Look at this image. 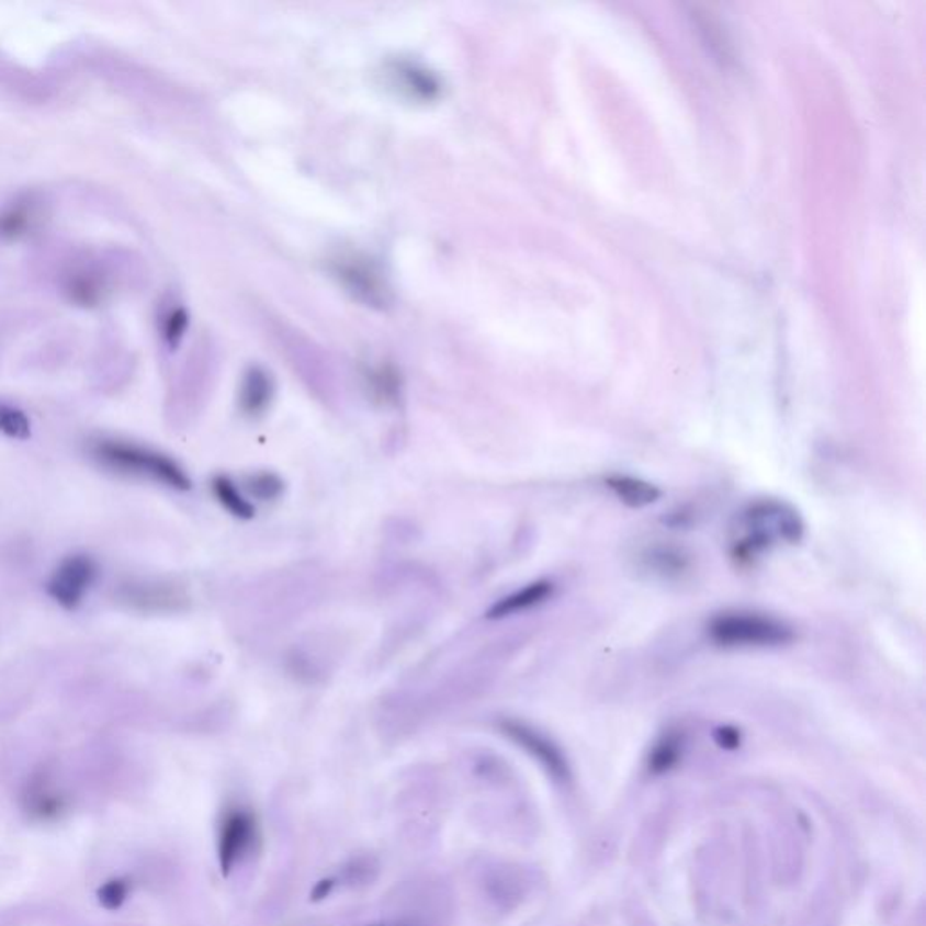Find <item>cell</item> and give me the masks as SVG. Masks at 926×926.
<instances>
[{"instance_id": "1", "label": "cell", "mask_w": 926, "mask_h": 926, "mask_svg": "<svg viewBox=\"0 0 926 926\" xmlns=\"http://www.w3.org/2000/svg\"><path fill=\"white\" fill-rule=\"evenodd\" d=\"M744 526L747 529L746 534L736 541L735 545V556L741 560L758 556L778 538L797 543L803 534L800 516L788 505L778 501L752 505L744 515Z\"/></svg>"}, {"instance_id": "2", "label": "cell", "mask_w": 926, "mask_h": 926, "mask_svg": "<svg viewBox=\"0 0 926 926\" xmlns=\"http://www.w3.org/2000/svg\"><path fill=\"white\" fill-rule=\"evenodd\" d=\"M97 456L109 467L122 471V473L155 479V482L169 485L174 489L185 490L191 487V479L187 478V474L181 471L178 463L167 459L163 454L150 451V449L139 448L134 443L108 440V442L99 443Z\"/></svg>"}, {"instance_id": "3", "label": "cell", "mask_w": 926, "mask_h": 926, "mask_svg": "<svg viewBox=\"0 0 926 926\" xmlns=\"http://www.w3.org/2000/svg\"><path fill=\"white\" fill-rule=\"evenodd\" d=\"M710 635L716 644L735 646H782L794 639L793 630L777 619L752 612H727L716 616L710 624Z\"/></svg>"}, {"instance_id": "4", "label": "cell", "mask_w": 926, "mask_h": 926, "mask_svg": "<svg viewBox=\"0 0 926 926\" xmlns=\"http://www.w3.org/2000/svg\"><path fill=\"white\" fill-rule=\"evenodd\" d=\"M330 268L342 286L365 303L386 304L389 301L386 275L370 258L359 253H340L331 259Z\"/></svg>"}, {"instance_id": "5", "label": "cell", "mask_w": 926, "mask_h": 926, "mask_svg": "<svg viewBox=\"0 0 926 926\" xmlns=\"http://www.w3.org/2000/svg\"><path fill=\"white\" fill-rule=\"evenodd\" d=\"M97 577V565L88 556L64 560L47 583V592L64 608H77Z\"/></svg>"}, {"instance_id": "6", "label": "cell", "mask_w": 926, "mask_h": 926, "mask_svg": "<svg viewBox=\"0 0 926 926\" xmlns=\"http://www.w3.org/2000/svg\"><path fill=\"white\" fill-rule=\"evenodd\" d=\"M258 836V822L250 811L241 808L228 809L219 828L217 855L223 874H228L236 861L252 847Z\"/></svg>"}, {"instance_id": "7", "label": "cell", "mask_w": 926, "mask_h": 926, "mask_svg": "<svg viewBox=\"0 0 926 926\" xmlns=\"http://www.w3.org/2000/svg\"><path fill=\"white\" fill-rule=\"evenodd\" d=\"M386 75L393 88L406 94L407 99L431 102L442 93L440 78L418 64L407 63V60L387 64Z\"/></svg>"}, {"instance_id": "8", "label": "cell", "mask_w": 926, "mask_h": 926, "mask_svg": "<svg viewBox=\"0 0 926 926\" xmlns=\"http://www.w3.org/2000/svg\"><path fill=\"white\" fill-rule=\"evenodd\" d=\"M504 730L507 735L512 736L518 744L526 747L527 752L532 753L541 764H545L546 769L556 775V777H566V764L556 747L552 746L551 742L538 735L534 730L518 724V722H505Z\"/></svg>"}, {"instance_id": "9", "label": "cell", "mask_w": 926, "mask_h": 926, "mask_svg": "<svg viewBox=\"0 0 926 926\" xmlns=\"http://www.w3.org/2000/svg\"><path fill=\"white\" fill-rule=\"evenodd\" d=\"M273 397L272 379L261 368H250L245 373L239 392V404L247 415H261Z\"/></svg>"}, {"instance_id": "10", "label": "cell", "mask_w": 926, "mask_h": 926, "mask_svg": "<svg viewBox=\"0 0 926 926\" xmlns=\"http://www.w3.org/2000/svg\"><path fill=\"white\" fill-rule=\"evenodd\" d=\"M108 283L102 278V273L94 272V270H80L69 275L66 283V294L71 303L83 306V308H93L103 303L105 294H108Z\"/></svg>"}, {"instance_id": "11", "label": "cell", "mask_w": 926, "mask_h": 926, "mask_svg": "<svg viewBox=\"0 0 926 926\" xmlns=\"http://www.w3.org/2000/svg\"><path fill=\"white\" fill-rule=\"evenodd\" d=\"M552 594V585L549 581L532 583L529 587L521 588L518 592L510 594L501 601L490 608L489 618H509L515 613L526 612L530 608L538 607L545 602Z\"/></svg>"}, {"instance_id": "12", "label": "cell", "mask_w": 926, "mask_h": 926, "mask_svg": "<svg viewBox=\"0 0 926 926\" xmlns=\"http://www.w3.org/2000/svg\"><path fill=\"white\" fill-rule=\"evenodd\" d=\"M607 485L613 490V495L632 509H643L660 498V490L654 484L633 476H610L607 478Z\"/></svg>"}, {"instance_id": "13", "label": "cell", "mask_w": 926, "mask_h": 926, "mask_svg": "<svg viewBox=\"0 0 926 926\" xmlns=\"http://www.w3.org/2000/svg\"><path fill=\"white\" fill-rule=\"evenodd\" d=\"M38 214L32 201H19L0 212V237L4 239H21L35 227Z\"/></svg>"}, {"instance_id": "14", "label": "cell", "mask_w": 926, "mask_h": 926, "mask_svg": "<svg viewBox=\"0 0 926 926\" xmlns=\"http://www.w3.org/2000/svg\"><path fill=\"white\" fill-rule=\"evenodd\" d=\"M212 487H214V495L222 501L223 507L228 512L237 516V518H252V505L248 504L247 499L239 495V490L232 485L230 479L223 478V476L222 478H216Z\"/></svg>"}, {"instance_id": "15", "label": "cell", "mask_w": 926, "mask_h": 926, "mask_svg": "<svg viewBox=\"0 0 926 926\" xmlns=\"http://www.w3.org/2000/svg\"><path fill=\"white\" fill-rule=\"evenodd\" d=\"M679 758L680 736L669 733L655 744L654 752L650 755V769L654 772L669 771Z\"/></svg>"}, {"instance_id": "16", "label": "cell", "mask_w": 926, "mask_h": 926, "mask_svg": "<svg viewBox=\"0 0 926 926\" xmlns=\"http://www.w3.org/2000/svg\"><path fill=\"white\" fill-rule=\"evenodd\" d=\"M187 328H189V314H187V309L183 306L170 308L163 315L161 335H163V340H166L170 348H176V346L180 345Z\"/></svg>"}, {"instance_id": "17", "label": "cell", "mask_w": 926, "mask_h": 926, "mask_svg": "<svg viewBox=\"0 0 926 926\" xmlns=\"http://www.w3.org/2000/svg\"><path fill=\"white\" fill-rule=\"evenodd\" d=\"M0 431L8 437L24 440L30 437V420L21 409L0 404Z\"/></svg>"}, {"instance_id": "18", "label": "cell", "mask_w": 926, "mask_h": 926, "mask_svg": "<svg viewBox=\"0 0 926 926\" xmlns=\"http://www.w3.org/2000/svg\"><path fill=\"white\" fill-rule=\"evenodd\" d=\"M129 883L116 878V880L105 881L97 892V897L105 911H118L129 897Z\"/></svg>"}, {"instance_id": "19", "label": "cell", "mask_w": 926, "mask_h": 926, "mask_svg": "<svg viewBox=\"0 0 926 926\" xmlns=\"http://www.w3.org/2000/svg\"><path fill=\"white\" fill-rule=\"evenodd\" d=\"M30 811L35 814L36 818H57L58 814L64 811L63 798L55 793H47V791L42 793L41 791V793L33 794Z\"/></svg>"}, {"instance_id": "20", "label": "cell", "mask_w": 926, "mask_h": 926, "mask_svg": "<svg viewBox=\"0 0 926 926\" xmlns=\"http://www.w3.org/2000/svg\"><path fill=\"white\" fill-rule=\"evenodd\" d=\"M252 493L259 498H275L281 493V482L272 474H261L252 478Z\"/></svg>"}, {"instance_id": "21", "label": "cell", "mask_w": 926, "mask_h": 926, "mask_svg": "<svg viewBox=\"0 0 926 926\" xmlns=\"http://www.w3.org/2000/svg\"><path fill=\"white\" fill-rule=\"evenodd\" d=\"M715 736L716 742L726 749H735L741 744V733L733 727H721V730H716Z\"/></svg>"}]
</instances>
